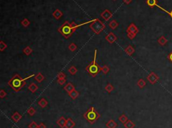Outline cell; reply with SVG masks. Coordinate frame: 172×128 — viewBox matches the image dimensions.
I'll return each instance as SVG.
<instances>
[{"instance_id":"6da1fadb","label":"cell","mask_w":172,"mask_h":128,"mask_svg":"<svg viewBox=\"0 0 172 128\" xmlns=\"http://www.w3.org/2000/svg\"><path fill=\"white\" fill-rule=\"evenodd\" d=\"M35 75H30V76H28L25 79H22L19 75L16 74L8 81V84L10 85V87L14 90L16 92H18L22 89L26 84V81L29 79L31 77H33Z\"/></svg>"},{"instance_id":"7a4b0ae2","label":"cell","mask_w":172,"mask_h":128,"mask_svg":"<svg viewBox=\"0 0 172 128\" xmlns=\"http://www.w3.org/2000/svg\"><path fill=\"white\" fill-rule=\"evenodd\" d=\"M97 49L95 50L94 56V60L90 62L88 67H86L85 70L88 71L89 75L93 77H95L96 75L102 70V67L100 66L96 62V56H97Z\"/></svg>"},{"instance_id":"3957f363","label":"cell","mask_w":172,"mask_h":128,"mask_svg":"<svg viewBox=\"0 0 172 128\" xmlns=\"http://www.w3.org/2000/svg\"><path fill=\"white\" fill-rule=\"evenodd\" d=\"M83 117L88 122H89L91 124H93L100 118V115L98 112L95 111L94 107H91L83 114Z\"/></svg>"},{"instance_id":"277c9868","label":"cell","mask_w":172,"mask_h":128,"mask_svg":"<svg viewBox=\"0 0 172 128\" xmlns=\"http://www.w3.org/2000/svg\"><path fill=\"white\" fill-rule=\"evenodd\" d=\"M58 31L61 34L66 38L68 39L71 36H72V34H73L74 31L72 29L71 26V24L68 22H65L63 24L58 28Z\"/></svg>"},{"instance_id":"5b68a950","label":"cell","mask_w":172,"mask_h":128,"mask_svg":"<svg viewBox=\"0 0 172 128\" xmlns=\"http://www.w3.org/2000/svg\"><path fill=\"white\" fill-rule=\"evenodd\" d=\"M91 30L96 34H100L105 28V26L104 23L99 19H95L93 20L90 26H89Z\"/></svg>"},{"instance_id":"8992f818","label":"cell","mask_w":172,"mask_h":128,"mask_svg":"<svg viewBox=\"0 0 172 128\" xmlns=\"http://www.w3.org/2000/svg\"><path fill=\"white\" fill-rule=\"evenodd\" d=\"M127 32L128 37L130 40H133L135 38L137 33L138 32V29L134 24L132 23L131 24H130V26H128V28H127Z\"/></svg>"},{"instance_id":"52a82bcc","label":"cell","mask_w":172,"mask_h":128,"mask_svg":"<svg viewBox=\"0 0 172 128\" xmlns=\"http://www.w3.org/2000/svg\"><path fill=\"white\" fill-rule=\"evenodd\" d=\"M147 79L149 81V82L151 84H155V83H157L158 81H159V77L158 76V75H157L156 73H154V72H151L149 75L147 76Z\"/></svg>"},{"instance_id":"ba28073f","label":"cell","mask_w":172,"mask_h":128,"mask_svg":"<svg viewBox=\"0 0 172 128\" xmlns=\"http://www.w3.org/2000/svg\"><path fill=\"white\" fill-rule=\"evenodd\" d=\"M105 40L110 43V44H113L116 41L117 37L115 36V34L112 32H110L107 36H105Z\"/></svg>"},{"instance_id":"9c48e42d","label":"cell","mask_w":172,"mask_h":128,"mask_svg":"<svg viewBox=\"0 0 172 128\" xmlns=\"http://www.w3.org/2000/svg\"><path fill=\"white\" fill-rule=\"evenodd\" d=\"M101 17L104 18L105 21H108L112 17V13L108 10H105L101 13Z\"/></svg>"},{"instance_id":"30bf717a","label":"cell","mask_w":172,"mask_h":128,"mask_svg":"<svg viewBox=\"0 0 172 128\" xmlns=\"http://www.w3.org/2000/svg\"><path fill=\"white\" fill-rule=\"evenodd\" d=\"M66 122H67V119L64 117H61L59 119L57 122V125L60 127L61 128L65 127V125H66Z\"/></svg>"},{"instance_id":"8fae6325","label":"cell","mask_w":172,"mask_h":128,"mask_svg":"<svg viewBox=\"0 0 172 128\" xmlns=\"http://www.w3.org/2000/svg\"><path fill=\"white\" fill-rule=\"evenodd\" d=\"M64 89H65V91H67L68 93H70L71 92V91H73V90L75 89V87H74V85H73L72 83H69L65 85V87H64Z\"/></svg>"},{"instance_id":"7c38bea8","label":"cell","mask_w":172,"mask_h":128,"mask_svg":"<svg viewBox=\"0 0 172 128\" xmlns=\"http://www.w3.org/2000/svg\"><path fill=\"white\" fill-rule=\"evenodd\" d=\"M52 16H53V17L55 18V19L59 20V19L63 16V13H62V11H61V10L57 9V10L52 13Z\"/></svg>"},{"instance_id":"4fadbf2b","label":"cell","mask_w":172,"mask_h":128,"mask_svg":"<svg viewBox=\"0 0 172 128\" xmlns=\"http://www.w3.org/2000/svg\"><path fill=\"white\" fill-rule=\"evenodd\" d=\"M105 125L108 128H116L117 127V123H116L115 121L110 119L105 123Z\"/></svg>"},{"instance_id":"5bb4252c","label":"cell","mask_w":172,"mask_h":128,"mask_svg":"<svg viewBox=\"0 0 172 128\" xmlns=\"http://www.w3.org/2000/svg\"><path fill=\"white\" fill-rule=\"evenodd\" d=\"M75 125V123L71 118L67 119L65 128H73Z\"/></svg>"},{"instance_id":"9a60e30c","label":"cell","mask_w":172,"mask_h":128,"mask_svg":"<svg viewBox=\"0 0 172 128\" xmlns=\"http://www.w3.org/2000/svg\"><path fill=\"white\" fill-rule=\"evenodd\" d=\"M135 48H134L130 45H129L128 46H127V47L124 50V52L129 56H131L132 54L135 52Z\"/></svg>"},{"instance_id":"2e32d148","label":"cell","mask_w":172,"mask_h":128,"mask_svg":"<svg viewBox=\"0 0 172 128\" xmlns=\"http://www.w3.org/2000/svg\"><path fill=\"white\" fill-rule=\"evenodd\" d=\"M22 118V115H19V113H18V112H15L12 115V116H11V119L14 121V122H16V123H17V122H18L19 121V120L21 119Z\"/></svg>"},{"instance_id":"e0dca14e","label":"cell","mask_w":172,"mask_h":128,"mask_svg":"<svg viewBox=\"0 0 172 128\" xmlns=\"http://www.w3.org/2000/svg\"><path fill=\"white\" fill-rule=\"evenodd\" d=\"M38 89V85L36 84V83H31L29 86H28V89H29L30 91L32 93L36 92V91Z\"/></svg>"},{"instance_id":"ac0fdd59","label":"cell","mask_w":172,"mask_h":128,"mask_svg":"<svg viewBox=\"0 0 172 128\" xmlns=\"http://www.w3.org/2000/svg\"><path fill=\"white\" fill-rule=\"evenodd\" d=\"M157 42L161 46H165L167 43L168 40H167V39L166 37H164L163 36H162L158 39Z\"/></svg>"},{"instance_id":"d6986e66","label":"cell","mask_w":172,"mask_h":128,"mask_svg":"<svg viewBox=\"0 0 172 128\" xmlns=\"http://www.w3.org/2000/svg\"><path fill=\"white\" fill-rule=\"evenodd\" d=\"M125 128H134L135 127V123L131 120H128L126 123L124 124Z\"/></svg>"},{"instance_id":"ffe728a7","label":"cell","mask_w":172,"mask_h":128,"mask_svg":"<svg viewBox=\"0 0 172 128\" xmlns=\"http://www.w3.org/2000/svg\"><path fill=\"white\" fill-rule=\"evenodd\" d=\"M34 79L37 81L38 83H41L42 81H43V80L44 79V76L42 75V74L41 73H38L36 75H35L34 76Z\"/></svg>"},{"instance_id":"44dd1931","label":"cell","mask_w":172,"mask_h":128,"mask_svg":"<svg viewBox=\"0 0 172 128\" xmlns=\"http://www.w3.org/2000/svg\"><path fill=\"white\" fill-rule=\"evenodd\" d=\"M69 97L71 98L72 99L74 100V99H76L78 97V96H79V93H78V91H77L75 89H74L73 91H71L70 93H69Z\"/></svg>"},{"instance_id":"7402d4cb","label":"cell","mask_w":172,"mask_h":128,"mask_svg":"<svg viewBox=\"0 0 172 128\" xmlns=\"http://www.w3.org/2000/svg\"><path fill=\"white\" fill-rule=\"evenodd\" d=\"M137 85L140 89H143L144 87L146 86V81L143 79H140L137 82Z\"/></svg>"},{"instance_id":"603a6c76","label":"cell","mask_w":172,"mask_h":128,"mask_svg":"<svg viewBox=\"0 0 172 128\" xmlns=\"http://www.w3.org/2000/svg\"><path fill=\"white\" fill-rule=\"evenodd\" d=\"M118 26V23L114 20L111 21L110 22V24H109V27L112 30H115Z\"/></svg>"},{"instance_id":"cb8c5ba5","label":"cell","mask_w":172,"mask_h":128,"mask_svg":"<svg viewBox=\"0 0 172 128\" xmlns=\"http://www.w3.org/2000/svg\"><path fill=\"white\" fill-rule=\"evenodd\" d=\"M38 105L41 106L42 108H44V107L48 105V101L46 100L44 98H42V99L38 101Z\"/></svg>"},{"instance_id":"d4e9b609","label":"cell","mask_w":172,"mask_h":128,"mask_svg":"<svg viewBox=\"0 0 172 128\" xmlns=\"http://www.w3.org/2000/svg\"><path fill=\"white\" fill-rule=\"evenodd\" d=\"M23 52L27 56H29L32 52V49L31 48L30 46H26L25 48H24L23 50Z\"/></svg>"},{"instance_id":"484cf974","label":"cell","mask_w":172,"mask_h":128,"mask_svg":"<svg viewBox=\"0 0 172 128\" xmlns=\"http://www.w3.org/2000/svg\"><path fill=\"white\" fill-rule=\"evenodd\" d=\"M128 117L126 116V115L125 114H122V115H120V117H119V121H120V122L122 123H123V124H124L126 122L128 121Z\"/></svg>"},{"instance_id":"4316f807","label":"cell","mask_w":172,"mask_h":128,"mask_svg":"<svg viewBox=\"0 0 172 128\" xmlns=\"http://www.w3.org/2000/svg\"><path fill=\"white\" fill-rule=\"evenodd\" d=\"M114 87H113V85H112V84H110V83L108 84L105 87V90L107 91L108 93H110L114 90Z\"/></svg>"},{"instance_id":"83f0119b","label":"cell","mask_w":172,"mask_h":128,"mask_svg":"<svg viewBox=\"0 0 172 128\" xmlns=\"http://www.w3.org/2000/svg\"><path fill=\"white\" fill-rule=\"evenodd\" d=\"M69 72L71 75H75L77 73V68L74 66H71L69 69Z\"/></svg>"},{"instance_id":"f1b7e54d","label":"cell","mask_w":172,"mask_h":128,"mask_svg":"<svg viewBox=\"0 0 172 128\" xmlns=\"http://www.w3.org/2000/svg\"><path fill=\"white\" fill-rule=\"evenodd\" d=\"M21 24L24 27L26 28V27L29 26V25L30 24V21L27 19V18H24V19L21 22Z\"/></svg>"},{"instance_id":"f546056e","label":"cell","mask_w":172,"mask_h":128,"mask_svg":"<svg viewBox=\"0 0 172 128\" xmlns=\"http://www.w3.org/2000/svg\"><path fill=\"white\" fill-rule=\"evenodd\" d=\"M147 3L149 7L153 8L155 5H157V2L156 0H147Z\"/></svg>"},{"instance_id":"4dcf8cb0","label":"cell","mask_w":172,"mask_h":128,"mask_svg":"<svg viewBox=\"0 0 172 128\" xmlns=\"http://www.w3.org/2000/svg\"><path fill=\"white\" fill-rule=\"evenodd\" d=\"M7 48H8V46H7V44H5V42L2 40L0 41V51L2 52L4 50H5Z\"/></svg>"},{"instance_id":"1f68e13d","label":"cell","mask_w":172,"mask_h":128,"mask_svg":"<svg viewBox=\"0 0 172 128\" xmlns=\"http://www.w3.org/2000/svg\"><path fill=\"white\" fill-rule=\"evenodd\" d=\"M69 49L70 51L74 52V51H75V50L77 49V46L76 44H74V43H71V44L69 46Z\"/></svg>"},{"instance_id":"d6a6232c","label":"cell","mask_w":172,"mask_h":128,"mask_svg":"<svg viewBox=\"0 0 172 128\" xmlns=\"http://www.w3.org/2000/svg\"><path fill=\"white\" fill-rule=\"evenodd\" d=\"M27 112H28V113L29 114L30 116H33V115L35 114V113H36V110H35L33 107H30L28 109V111H27Z\"/></svg>"},{"instance_id":"836d02e7","label":"cell","mask_w":172,"mask_h":128,"mask_svg":"<svg viewBox=\"0 0 172 128\" xmlns=\"http://www.w3.org/2000/svg\"><path fill=\"white\" fill-rule=\"evenodd\" d=\"M102 73H104V74L106 75V74H108V73L110 71V68H109L108 66H106V65H104V67H102Z\"/></svg>"},{"instance_id":"e575fe53","label":"cell","mask_w":172,"mask_h":128,"mask_svg":"<svg viewBox=\"0 0 172 128\" xmlns=\"http://www.w3.org/2000/svg\"><path fill=\"white\" fill-rule=\"evenodd\" d=\"M28 127L29 128H38V125L35 122H32L28 125Z\"/></svg>"},{"instance_id":"d590c367","label":"cell","mask_w":172,"mask_h":128,"mask_svg":"<svg viewBox=\"0 0 172 128\" xmlns=\"http://www.w3.org/2000/svg\"><path fill=\"white\" fill-rule=\"evenodd\" d=\"M57 78L58 79H65L66 78V75L64 74L63 72H60V73H58V75H57Z\"/></svg>"},{"instance_id":"8d00e7d4","label":"cell","mask_w":172,"mask_h":128,"mask_svg":"<svg viewBox=\"0 0 172 128\" xmlns=\"http://www.w3.org/2000/svg\"><path fill=\"white\" fill-rule=\"evenodd\" d=\"M71 26L72 29L73 30V31L75 32V30H77V28H78L80 27V25H77L75 24V22H72L71 23Z\"/></svg>"},{"instance_id":"74e56055","label":"cell","mask_w":172,"mask_h":128,"mask_svg":"<svg viewBox=\"0 0 172 128\" xmlns=\"http://www.w3.org/2000/svg\"><path fill=\"white\" fill-rule=\"evenodd\" d=\"M6 95H7L6 92H5V91H4V90L2 89V90L0 91V97L2 98V99H3V98L5 97Z\"/></svg>"},{"instance_id":"f35d334b","label":"cell","mask_w":172,"mask_h":128,"mask_svg":"<svg viewBox=\"0 0 172 128\" xmlns=\"http://www.w3.org/2000/svg\"><path fill=\"white\" fill-rule=\"evenodd\" d=\"M66 82V79H58V83L61 85H63V84H65V83Z\"/></svg>"},{"instance_id":"ab89813d","label":"cell","mask_w":172,"mask_h":128,"mask_svg":"<svg viewBox=\"0 0 172 128\" xmlns=\"http://www.w3.org/2000/svg\"><path fill=\"white\" fill-rule=\"evenodd\" d=\"M157 7H159V8H161V10H163V11H166V12H167V13H169V15H170L171 16V18H172V11H171V12H169V11H166V10H164V9H163V8H161V7H160V6H159V5H157Z\"/></svg>"},{"instance_id":"60d3db41","label":"cell","mask_w":172,"mask_h":128,"mask_svg":"<svg viewBox=\"0 0 172 128\" xmlns=\"http://www.w3.org/2000/svg\"><path fill=\"white\" fill-rule=\"evenodd\" d=\"M38 128H47V127H46V125H44V123H41V124L38 125Z\"/></svg>"},{"instance_id":"b9f144b4","label":"cell","mask_w":172,"mask_h":128,"mask_svg":"<svg viewBox=\"0 0 172 128\" xmlns=\"http://www.w3.org/2000/svg\"><path fill=\"white\" fill-rule=\"evenodd\" d=\"M168 59L172 62V52H171L169 55H168Z\"/></svg>"},{"instance_id":"7bdbcfd3","label":"cell","mask_w":172,"mask_h":128,"mask_svg":"<svg viewBox=\"0 0 172 128\" xmlns=\"http://www.w3.org/2000/svg\"><path fill=\"white\" fill-rule=\"evenodd\" d=\"M123 2H124L126 4H129V3L132 2V0H123Z\"/></svg>"},{"instance_id":"ee69618b","label":"cell","mask_w":172,"mask_h":128,"mask_svg":"<svg viewBox=\"0 0 172 128\" xmlns=\"http://www.w3.org/2000/svg\"><path fill=\"white\" fill-rule=\"evenodd\" d=\"M114 1H116V0H114Z\"/></svg>"}]
</instances>
